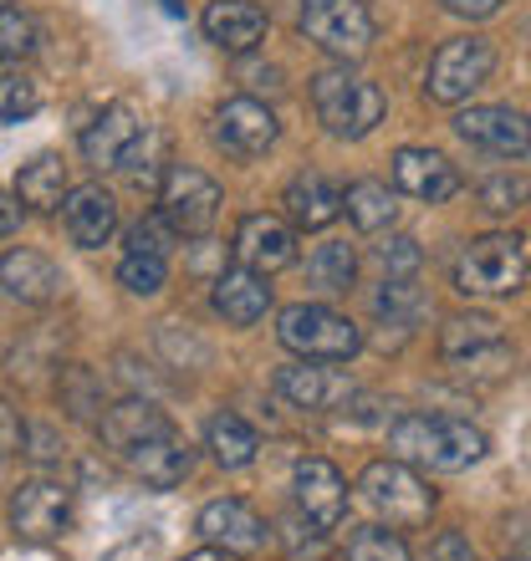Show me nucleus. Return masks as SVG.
Masks as SVG:
<instances>
[{
  "mask_svg": "<svg viewBox=\"0 0 531 561\" xmlns=\"http://www.w3.org/2000/svg\"><path fill=\"white\" fill-rule=\"evenodd\" d=\"M36 51V21L15 5H0V61H21Z\"/></svg>",
  "mask_w": 531,
  "mask_h": 561,
  "instance_id": "nucleus-35",
  "label": "nucleus"
},
{
  "mask_svg": "<svg viewBox=\"0 0 531 561\" xmlns=\"http://www.w3.org/2000/svg\"><path fill=\"white\" fill-rule=\"evenodd\" d=\"M394 190L425 205H444L460 194V169L440 148H398L394 153Z\"/></svg>",
  "mask_w": 531,
  "mask_h": 561,
  "instance_id": "nucleus-18",
  "label": "nucleus"
},
{
  "mask_svg": "<svg viewBox=\"0 0 531 561\" xmlns=\"http://www.w3.org/2000/svg\"><path fill=\"white\" fill-rule=\"evenodd\" d=\"M373 311H379L388 327H414L419 322V311H425V296H419L414 280L388 276L384 286H379V296H373Z\"/></svg>",
  "mask_w": 531,
  "mask_h": 561,
  "instance_id": "nucleus-31",
  "label": "nucleus"
},
{
  "mask_svg": "<svg viewBox=\"0 0 531 561\" xmlns=\"http://www.w3.org/2000/svg\"><path fill=\"white\" fill-rule=\"evenodd\" d=\"M210 307L221 311L230 327H256L271 311V286H266L261 271H221L215 276V291H210Z\"/></svg>",
  "mask_w": 531,
  "mask_h": 561,
  "instance_id": "nucleus-25",
  "label": "nucleus"
},
{
  "mask_svg": "<svg viewBox=\"0 0 531 561\" xmlns=\"http://www.w3.org/2000/svg\"><path fill=\"white\" fill-rule=\"evenodd\" d=\"M0 286L5 296L26 301V307H52L67 291V276L46 251H31V245H15V251L0 255Z\"/></svg>",
  "mask_w": 531,
  "mask_h": 561,
  "instance_id": "nucleus-17",
  "label": "nucleus"
},
{
  "mask_svg": "<svg viewBox=\"0 0 531 561\" xmlns=\"http://www.w3.org/2000/svg\"><path fill=\"white\" fill-rule=\"evenodd\" d=\"M490 449L486 428H475L471 419L455 414H404L388 428V455L414 465V470H434V474H455L481 465Z\"/></svg>",
  "mask_w": 531,
  "mask_h": 561,
  "instance_id": "nucleus-1",
  "label": "nucleus"
},
{
  "mask_svg": "<svg viewBox=\"0 0 531 561\" xmlns=\"http://www.w3.org/2000/svg\"><path fill=\"white\" fill-rule=\"evenodd\" d=\"M342 561H409V547L398 531H384V526H363V531L348 536V551Z\"/></svg>",
  "mask_w": 531,
  "mask_h": 561,
  "instance_id": "nucleus-32",
  "label": "nucleus"
},
{
  "mask_svg": "<svg viewBox=\"0 0 531 561\" xmlns=\"http://www.w3.org/2000/svg\"><path fill=\"white\" fill-rule=\"evenodd\" d=\"M15 225H21V209H15L11 199L0 194V240H5V236H15Z\"/></svg>",
  "mask_w": 531,
  "mask_h": 561,
  "instance_id": "nucleus-42",
  "label": "nucleus"
},
{
  "mask_svg": "<svg viewBox=\"0 0 531 561\" xmlns=\"http://www.w3.org/2000/svg\"><path fill=\"white\" fill-rule=\"evenodd\" d=\"M200 26H205V36L221 46L225 57H246L266 36V11L256 0H210Z\"/></svg>",
  "mask_w": 531,
  "mask_h": 561,
  "instance_id": "nucleus-21",
  "label": "nucleus"
},
{
  "mask_svg": "<svg viewBox=\"0 0 531 561\" xmlns=\"http://www.w3.org/2000/svg\"><path fill=\"white\" fill-rule=\"evenodd\" d=\"M159 215L174 225V236L200 240L210 236V225L221 215V184L205 174V169H169L159 184Z\"/></svg>",
  "mask_w": 531,
  "mask_h": 561,
  "instance_id": "nucleus-8",
  "label": "nucleus"
},
{
  "mask_svg": "<svg viewBox=\"0 0 531 561\" xmlns=\"http://www.w3.org/2000/svg\"><path fill=\"white\" fill-rule=\"evenodd\" d=\"M271 388H276L292 409H307V414H332L338 403H348L358 393L348 373L327 368V363H307V357H302V363H292V368H276Z\"/></svg>",
  "mask_w": 531,
  "mask_h": 561,
  "instance_id": "nucleus-14",
  "label": "nucleus"
},
{
  "mask_svg": "<svg viewBox=\"0 0 531 561\" xmlns=\"http://www.w3.org/2000/svg\"><path fill=\"white\" fill-rule=\"evenodd\" d=\"M148 138V123L133 103H108L98 118L82 128V159L92 169H128Z\"/></svg>",
  "mask_w": 531,
  "mask_h": 561,
  "instance_id": "nucleus-10",
  "label": "nucleus"
},
{
  "mask_svg": "<svg viewBox=\"0 0 531 561\" xmlns=\"http://www.w3.org/2000/svg\"><path fill=\"white\" fill-rule=\"evenodd\" d=\"M184 561H230V551H221V547H200V551H190Z\"/></svg>",
  "mask_w": 531,
  "mask_h": 561,
  "instance_id": "nucleus-44",
  "label": "nucleus"
},
{
  "mask_svg": "<svg viewBox=\"0 0 531 561\" xmlns=\"http://www.w3.org/2000/svg\"><path fill=\"white\" fill-rule=\"evenodd\" d=\"M517 547H521V557H531V516L517 520Z\"/></svg>",
  "mask_w": 531,
  "mask_h": 561,
  "instance_id": "nucleus-43",
  "label": "nucleus"
},
{
  "mask_svg": "<svg viewBox=\"0 0 531 561\" xmlns=\"http://www.w3.org/2000/svg\"><path fill=\"white\" fill-rule=\"evenodd\" d=\"M292 490H296L302 516H307L312 526H323V531H332V526L348 516V480L338 474V465H332V459H317V455L296 459Z\"/></svg>",
  "mask_w": 531,
  "mask_h": 561,
  "instance_id": "nucleus-15",
  "label": "nucleus"
},
{
  "mask_svg": "<svg viewBox=\"0 0 531 561\" xmlns=\"http://www.w3.org/2000/svg\"><path fill=\"white\" fill-rule=\"evenodd\" d=\"M67 163L61 153H36L15 169V205H26L31 215H52L67 205Z\"/></svg>",
  "mask_w": 531,
  "mask_h": 561,
  "instance_id": "nucleus-26",
  "label": "nucleus"
},
{
  "mask_svg": "<svg viewBox=\"0 0 531 561\" xmlns=\"http://www.w3.org/2000/svg\"><path fill=\"white\" fill-rule=\"evenodd\" d=\"M527 194H531V184L521 174H496L481 184V205H486L490 215H511V209L527 205Z\"/></svg>",
  "mask_w": 531,
  "mask_h": 561,
  "instance_id": "nucleus-36",
  "label": "nucleus"
},
{
  "mask_svg": "<svg viewBox=\"0 0 531 561\" xmlns=\"http://www.w3.org/2000/svg\"><path fill=\"white\" fill-rule=\"evenodd\" d=\"M490 72H496V46L486 36H455V42H444L429 61V77H425V92L434 103L455 107L465 103L475 88H486Z\"/></svg>",
  "mask_w": 531,
  "mask_h": 561,
  "instance_id": "nucleus-7",
  "label": "nucleus"
},
{
  "mask_svg": "<svg viewBox=\"0 0 531 561\" xmlns=\"http://www.w3.org/2000/svg\"><path fill=\"white\" fill-rule=\"evenodd\" d=\"M419 261H425V255H419V245H414L409 236H394L388 245H379V266L398 280H409L414 271H419Z\"/></svg>",
  "mask_w": 531,
  "mask_h": 561,
  "instance_id": "nucleus-38",
  "label": "nucleus"
},
{
  "mask_svg": "<svg viewBox=\"0 0 531 561\" xmlns=\"http://www.w3.org/2000/svg\"><path fill=\"white\" fill-rule=\"evenodd\" d=\"M21 444H26V424H21V414H15L11 403L0 399V459H11Z\"/></svg>",
  "mask_w": 531,
  "mask_h": 561,
  "instance_id": "nucleus-39",
  "label": "nucleus"
},
{
  "mask_svg": "<svg viewBox=\"0 0 531 561\" xmlns=\"http://www.w3.org/2000/svg\"><path fill=\"white\" fill-rule=\"evenodd\" d=\"M236 261L246 271H261V276H276L296 261V230L276 215H246L236 225Z\"/></svg>",
  "mask_w": 531,
  "mask_h": 561,
  "instance_id": "nucleus-19",
  "label": "nucleus"
},
{
  "mask_svg": "<svg viewBox=\"0 0 531 561\" xmlns=\"http://www.w3.org/2000/svg\"><path fill=\"white\" fill-rule=\"evenodd\" d=\"M174 225L163 220V215H144V220L128 230V251L133 255H169V245H174Z\"/></svg>",
  "mask_w": 531,
  "mask_h": 561,
  "instance_id": "nucleus-37",
  "label": "nucleus"
},
{
  "mask_svg": "<svg viewBox=\"0 0 531 561\" xmlns=\"http://www.w3.org/2000/svg\"><path fill=\"white\" fill-rule=\"evenodd\" d=\"M429 557H434V561H475L471 557V541H465L460 531H444L440 541H434V551H429Z\"/></svg>",
  "mask_w": 531,
  "mask_h": 561,
  "instance_id": "nucleus-40",
  "label": "nucleus"
},
{
  "mask_svg": "<svg viewBox=\"0 0 531 561\" xmlns=\"http://www.w3.org/2000/svg\"><path fill=\"white\" fill-rule=\"evenodd\" d=\"M455 134L471 148L490 153V159H527L531 153V123L521 118L517 107H465L455 118Z\"/></svg>",
  "mask_w": 531,
  "mask_h": 561,
  "instance_id": "nucleus-12",
  "label": "nucleus"
},
{
  "mask_svg": "<svg viewBox=\"0 0 531 561\" xmlns=\"http://www.w3.org/2000/svg\"><path fill=\"white\" fill-rule=\"evenodd\" d=\"M61 225H67V236H72L77 251H103L108 240L118 236V199H113L103 184H82V190L67 194Z\"/></svg>",
  "mask_w": 531,
  "mask_h": 561,
  "instance_id": "nucleus-20",
  "label": "nucleus"
},
{
  "mask_svg": "<svg viewBox=\"0 0 531 561\" xmlns=\"http://www.w3.org/2000/svg\"><path fill=\"white\" fill-rule=\"evenodd\" d=\"M194 531L205 536L210 547L230 551V557H256V551H266V541H271V531H266L261 511H256V505H246V501H236V495L200 505V516H194Z\"/></svg>",
  "mask_w": 531,
  "mask_h": 561,
  "instance_id": "nucleus-11",
  "label": "nucleus"
},
{
  "mask_svg": "<svg viewBox=\"0 0 531 561\" xmlns=\"http://www.w3.org/2000/svg\"><path fill=\"white\" fill-rule=\"evenodd\" d=\"M281 209H286V220L296 230H327L342 215V184L327 179L323 169H307L281 190Z\"/></svg>",
  "mask_w": 531,
  "mask_h": 561,
  "instance_id": "nucleus-22",
  "label": "nucleus"
},
{
  "mask_svg": "<svg viewBox=\"0 0 531 561\" xmlns=\"http://www.w3.org/2000/svg\"><path fill=\"white\" fill-rule=\"evenodd\" d=\"M123 465H128L144 485H154V490H174V485H184L190 480V470H194V449L184 439H179L174 428L169 434H159V439H148V444H138L133 455H123Z\"/></svg>",
  "mask_w": 531,
  "mask_h": 561,
  "instance_id": "nucleus-24",
  "label": "nucleus"
},
{
  "mask_svg": "<svg viewBox=\"0 0 531 561\" xmlns=\"http://www.w3.org/2000/svg\"><path fill=\"white\" fill-rule=\"evenodd\" d=\"M450 15H465V21H486V15L501 11V0H440Z\"/></svg>",
  "mask_w": 531,
  "mask_h": 561,
  "instance_id": "nucleus-41",
  "label": "nucleus"
},
{
  "mask_svg": "<svg viewBox=\"0 0 531 561\" xmlns=\"http://www.w3.org/2000/svg\"><path fill=\"white\" fill-rule=\"evenodd\" d=\"M205 449H210V459H215L221 470H246V465H256L261 439H256V428L246 424L240 414L221 409V414L210 419V428H205Z\"/></svg>",
  "mask_w": 531,
  "mask_h": 561,
  "instance_id": "nucleus-27",
  "label": "nucleus"
},
{
  "mask_svg": "<svg viewBox=\"0 0 531 561\" xmlns=\"http://www.w3.org/2000/svg\"><path fill=\"white\" fill-rule=\"evenodd\" d=\"M42 113V88L26 72H0V123H26Z\"/></svg>",
  "mask_w": 531,
  "mask_h": 561,
  "instance_id": "nucleus-33",
  "label": "nucleus"
},
{
  "mask_svg": "<svg viewBox=\"0 0 531 561\" xmlns=\"http://www.w3.org/2000/svg\"><path fill=\"white\" fill-rule=\"evenodd\" d=\"M440 357L450 368L471 373L481 363H506V332L486 311H460L440 327Z\"/></svg>",
  "mask_w": 531,
  "mask_h": 561,
  "instance_id": "nucleus-13",
  "label": "nucleus"
},
{
  "mask_svg": "<svg viewBox=\"0 0 531 561\" xmlns=\"http://www.w3.org/2000/svg\"><path fill=\"white\" fill-rule=\"evenodd\" d=\"M312 113H317V123L332 138L358 144V138H369L384 123L388 103L369 77L348 72V61H342V67H323V72L312 77Z\"/></svg>",
  "mask_w": 531,
  "mask_h": 561,
  "instance_id": "nucleus-2",
  "label": "nucleus"
},
{
  "mask_svg": "<svg viewBox=\"0 0 531 561\" xmlns=\"http://www.w3.org/2000/svg\"><path fill=\"white\" fill-rule=\"evenodd\" d=\"M57 399H61V409H67L72 419H103V414H98V409H103V383H98V373L82 368V363L61 368Z\"/></svg>",
  "mask_w": 531,
  "mask_h": 561,
  "instance_id": "nucleus-30",
  "label": "nucleus"
},
{
  "mask_svg": "<svg viewBox=\"0 0 531 561\" xmlns=\"http://www.w3.org/2000/svg\"><path fill=\"white\" fill-rule=\"evenodd\" d=\"M342 209L353 215L358 230H384L388 220H394V190L388 184H379V179H358V184H348L342 190Z\"/></svg>",
  "mask_w": 531,
  "mask_h": 561,
  "instance_id": "nucleus-28",
  "label": "nucleus"
},
{
  "mask_svg": "<svg viewBox=\"0 0 531 561\" xmlns=\"http://www.w3.org/2000/svg\"><path fill=\"white\" fill-rule=\"evenodd\" d=\"M296 26H302V36H307L317 51H327V57H338V61L369 57L373 36H379L373 11L363 0H302Z\"/></svg>",
  "mask_w": 531,
  "mask_h": 561,
  "instance_id": "nucleus-6",
  "label": "nucleus"
},
{
  "mask_svg": "<svg viewBox=\"0 0 531 561\" xmlns=\"http://www.w3.org/2000/svg\"><path fill=\"white\" fill-rule=\"evenodd\" d=\"M527 280V245L521 236H481L455 255V291L460 296H511Z\"/></svg>",
  "mask_w": 531,
  "mask_h": 561,
  "instance_id": "nucleus-5",
  "label": "nucleus"
},
{
  "mask_svg": "<svg viewBox=\"0 0 531 561\" xmlns=\"http://www.w3.org/2000/svg\"><path fill=\"white\" fill-rule=\"evenodd\" d=\"M358 495H363V505H369L379 520H388V526H404V531H414V526H425L429 511H434V490L414 474V465H404V459H373L369 470L358 474Z\"/></svg>",
  "mask_w": 531,
  "mask_h": 561,
  "instance_id": "nucleus-4",
  "label": "nucleus"
},
{
  "mask_svg": "<svg viewBox=\"0 0 531 561\" xmlns=\"http://www.w3.org/2000/svg\"><path fill=\"white\" fill-rule=\"evenodd\" d=\"M72 520V490L52 480V474H36L26 485H15L11 495V531L21 541H57Z\"/></svg>",
  "mask_w": 531,
  "mask_h": 561,
  "instance_id": "nucleus-9",
  "label": "nucleus"
},
{
  "mask_svg": "<svg viewBox=\"0 0 531 561\" xmlns=\"http://www.w3.org/2000/svg\"><path fill=\"white\" fill-rule=\"evenodd\" d=\"M276 113L266 103H256V98H225L221 107H215V144L225 148V153H236V159H256V153H266V148L276 144Z\"/></svg>",
  "mask_w": 531,
  "mask_h": 561,
  "instance_id": "nucleus-16",
  "label": "nucleus"
},
{
  "mask_svg": "<svg viewBox=\"0 0 531 561\" xmlns=\"http://www.w3.org/2000/svg\"><path fill=\"white\" fill-rule=\"evenodd\" d=\"M276 337L286 353L307 357V363H348V357L363 347V332H358L342 311L323 307V301H296L276 317Z\"/></svg>",
  "mask_w": 531,
  "mask_h": 561,
  "instance_id": "nucleus-3",
  "label": "nucleus"
},
{
  "mask_svg": "<svg viewBox=\"0 0 531 561\" xmlns=\"http://www.w3.org/2000/svg\"><path fill=\"white\" fill-rule=\"evenodd\" d=\"M0 5H5V0H0Z\"/></svg>",
  "mask_w": 531,
  "mask_h": 561,
  "instance_id": "nucleus-45",
  "label": "nucleus"
},
{
  "mask_svg": "<svg viewBox=\"0 0 531 561\" xmlns=\"http://www.w3.org/2000/svg\"><path fill=\"white\" fill-rule=\"evenodd\" d=\"M118 280H123V291L133 296H159L163 291V280H169V266H163V255H123V266H118Z\"/></svg>",
  "mask_w": 531,
  "mask_h": 561,
  "instance_id": "nucleus-34",
  "label": "nucleus"
},
{
  "mask_svg": "<svg viewBox=\"0 0 531 561\" xmlns=\"http://www.w3.org/2000/svg\"><path fill=\"white\" fill-rule=\"evenodd\" d=\"M169 428L174 424L163 419V409H154L148 399H123L98 419V439H103L113 455H133L138 444L159 439V434H169Z\"/></svg>",
  "mask_w": 531,
  "mask_h": 561,
  "instance_id": "nucleus-23",
  "label": "nucleus"
},
{
  "mask_svg": "<svg viewBox=\"0 0 531 561\" xmlns=\"http://www.w3.org/2000/svg\"><path fill=\"white\" fill-rule=\"evenodd\" d=\"M353 276H358V255L348 240H327V245H317L307 255V280L317 291H348Z\"/></svg>",
  "mask_w": 531,
  "mask_h": 561,
  "instance_id": "nucleus-29",
  "label": "nucleus"
}]
</instances>
